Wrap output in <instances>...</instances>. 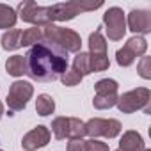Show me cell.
Returning <instances> with one entry per match:
<instances>
[{"label":"cell","instance_id":"6da1fadb","mask_svg":"<svg viewBox=\"0 0 151 151\" xmlns=\"http://www.w3.org/2000/svg\"><path fill=\"white\" fill-rule=\"evenodd\" d=\"M27 75L37 82H53L68 69V53L52 43H37L25 53Z\"/></svg>","mask_w":151,"mask_h":151},{"label":"cell","instance_id":"7a4b0ae2","mask_svg":"<svg viewBox=\"0 0 151 151\" xmlns=\"http://www.w3.org/2000/svg\"><path fill=\"white\" fill-rule=\"evenodd\" d=\"M43 41L59 46L66 53H78V52H82L80 50L82 48V37H80V34L75 32L73 29L59 27L55 23H50V25L43 27Z\"/></svg>","mask_w":151,"mask_h":151},{"label":"cell","instance_id":"3957f363","mask_svg":"<svg viewBox=\"0 0 151 151\" xmlns=\"http://www.w3.org/2000/svg\"><path fill=\"white\" fill-rule=\"evenodd\" d=\"M103 6V2H87V0H71V2H59L53 6H48V16L50 22H69L80 13L96 11Z\"/></svg>","mask_w":151,"mask_h":151},{"label":"cell","instance_id":"277c9868","mask_svg":"<svg viewBox=\"0 0 151 151\" xmlns=\"http://www.w3.org/2000/svg\"><path fill=\"white\" fill-rule=\"evenodd\" d=\"M149 101H151V93L147 87H137L132 91L123 93L117 98V109L123 114H133L137 110H144L146 114L149 112Z\"/></svg>","mask_w":151,"mask_h":151},{"label":"cell","instance_id":"5b68a950","mask_svg":"<svg viewBox=\"0 0 151 151\" xmlns=\"http://www.w3.org/2000/svg\"><path fill=\"white\" fill-rule=\"evenodd\" d=\"M32 94H34V86L30 82H27V80H16L9 87L6 103H7V107H9L11 112H20V110H23L27 107V103L32 98Z\"/></svg>","mask_w":151,"mask_h":151},{"label":"cell","instance_id":"8992f818","mask_svg":"<svg viewBox=\"0 0 151 151\" xmlns=\"http://www.w3.org/2000/svg\"><path fill=\"white\" fill-rule=\"evenodd\" d=\"M16 14L25 22L30 23L32 27H46L50 25V16H48V6H37L32 0H27V2H22L18 6Z\"/></svg>","mask_w":151,"mask_h":151},{"label":"cell","instance_id":"52a82bcc","mask_svg":"<svg viewBox=\"0 0 151 151\" xmlns=\"http://www.w3.org/2000/svg\"><path fill=\"white\" fill-rule=\"evenodd\" d=\"M107 37L110 41H121L126 34V16L121 7H109L103 14Z\"/></svg>","mask_w":151,"mask_h":151},{"label":"cell","instance_id":"ba28073f","mask_svg":"<svg viewBox=\"0 0 151 151\" xmlns=\"http://www.w3.org/2000/svg\"><path fill=\"white\" fill-rule=\"evenodd\" d=\"M121 130H123V126L117 119L93 117L86 123V135H89L91 139H98V137L114 139L121 133Z\"/></svg>","mask_w":151,"mask_h":151},{"label":"cell","instance_id":"9c48e42d","mask_svg":"<svg viewBox=\"0 0 151 151\" xmlns=\"http://www.w3.org/2000/svg\"><path fill=\"white\" fill-rule=\"evenodd\" d=\"M126 30L135 32V36H144L151 32V13L146 9H132L126 18Z\"/></svg>","mask_w":151,"mask_h":151},{"label":"cell","instance_id":"30bf717a","mask_svg":"<svg viewBox=\"0 0 151 151\" xmlns=\"http://www.w3.org/2000/svg\"><path fill=\"white\" fill-rule=\"evenodd\" d=\"M50 130L43 124H37L36 128H32L30 132H27L22 139V147L25 151H36V149H41L45 146H48L50 142Z\"/></svg>","mask_w":151,"mask_h":151},{"label":"cell","instance_id":"8fae6325","mask_svg":"<svg viewBox=\"0 0 151 151\" xmlns=\"http://www.w3.org/2000/svg\"><path fill=\"white\" fill-rule=\"evenodd\" d=\"M119 149L121 151H144L146 144H144V139L139 132L128 130L119 139Z\"/></svg>","mask_w":151,"mask_h":151},{"label":"cell","instance_id":"7c38bea8","mask_svg":"<svg viewBox=\"0 0 151 151\" xmlns=\"http://www.w3.org/2000/svg\"><path fill=\"white\" fill-rule=\"evenodd\" d=\"M6 71L11 77H23L27 75V59L25 55H13L6 60Z\"/></svg>","mask_w":151,"mask_h":151},{"label":"cell","instance_id":"4fadbf2b","mask_svg":"<svg viewBox=\"0 0 151 151\" xmlns=\"http://www.w3.org/2000/svg\"><path fill=\"white\" fill-rule=\"evenodd\" d=\"M89 53L91 55H107V39L101 34V29H96L89 36Z\"/></svg>","mask_w":151,"mask_h":151},{"label":"cell","instance_id":"5bb4252c","mask_svg":"<svg viewBox=\"0 0 151 151\" xmlns=\"http://www.w3.org/2000/svg\"><path fill=\"white\" fill-rule=\"evenodd\" d=\"M2 48L6 52H14L18 48H22V30L20 29H11V30H6L2 39Z\"/></svg>","mask_w":151,"mask_h":151},{"label":"cell","instance_id":"9a60e30c","mask_svg":"<svg viewBox=\"0 0 151 151\" xmlns=\"http://www.w3.org/2000/svg\"><path fill=\"white\" fill-rule=\"evenodd\" d=\"M16 20H18V14H16V11L11 6L0 4V30L2 29H7V30L14 29Z\"/></svg>","mask_w":151,"mask_h":151},{"label":"cell","instance_id":"2e32d148","mask_svg":"<svg viewBox=\"0 0 151 151\" xmlns=\"http://www.w3.org/2000/svg\"><path fill=\"white\" fill-rule=\"evenodd\" d=\"M73 69L77 71L78 75H82V77H87V75H91V55L87 52H78L77 57L73 59Z\"/></svg>","mask_w":151,"mask_h":151},{"label":"cell","instance_id":"e0dca14e","mask_svg":"<svg viewBox=\"0 0 151 151\" xmlns=\"http://www.w3.org/2000/svg\"><path fill=\"white\" fill-rule=\"evenodd\" d=\"M43 43V27H30L22 30V46H34Z\"/></svg>","mask_w":151,"mask_h":151},{"label":"cell","instance_id":"ac0fdd59","mask_svg":"<svg viewBox=\"0 0 151 151\" xmlns=\"http://www.w3.org/2000/svg\"><path fill=\"white\" fill-rule=\"evenodd\" d=\"M53 110H55V101H53V98H52L50 94H45V93L39 94L37 100H36V112H37L39 116L46 117V116L53 114Z\"/></svg>","mask_w":151,"mask_h":151},{"label":"cell","instance_id":"d6986e66","mask_svg":"<svg viewBox=\"0 0 151 151\" xmlns=\"http://www.w3.org/2000/svg\"><path fill=\"white\" fill-rule=\"evenodd\" d=\"M124 46H126L135 57H142V55H146V52H147V41H146L142 36H133V37H130Z\"/></svg>","mask_w":151,"mask_h":151},{"label":"cell","instance_id":"ffe728a7","mask_svg":"<svg viewBox=\"0 0 151 151\" xmlns=\"http://www.w3.org/2000/svg\"><path fill=\"white\" fill-rule=\"evenodd\" d=\"M52 132L55 135L57 140H62V139H68V132H69V117H55L52 121Z\"/></svg>","mask_w":151,"mask_h":151},{"label":"cell","instance_id":"44dd1931","mask_svg":"<svg viewBox=\"0 0 151 151\" xmlns=\"http://www.w3.org/2000/svg\"><path fill=\"white\" fill-rule=\"evenodd\" d=\"M117 98H119L117 93H116V94H94L93 105H94V109H98V110H107V109L116 107Z\"/></svg>","mask_w":151,"mask_h":151},{"label":"cell","instance_id":"7402d4cb","mask_svg":"<svg viewBox=\"0 0 151 151\" xmlns=\"http://www.w3.org/2000/svg\"><path fill=\"white\" fill-rule=\"evenodd\" d=\"M119 89V84L114 78H101L94 84L96 94H116Z\"/></svg>","mask_w":151,"mask_h":151},{"label":"cell","instance_id":"603a6c76","mask_svg":"<svg viewBox=\"0 0 151 151\" xmlns=\"http://www.w3.org/2000/svg\"><path fill=\"white\" fill-rule=\"evenodd\" d=\"M84 135H86V123L78 117H69L68 139H84Z\"/></svg>","mask_w":151,"mask_h":151},{"label":"cell","instance_id":"cb8c5ba5","mask_svg":"<svg viewBox=\"0 0 151 151\" xmlns=\"http://www.w3.org/2000/svg\"><path fill=\"white\" fill-rule=\"evenodd\" d=\"M60 82L66 86V87H75V86H78L82 80H84V77H82V75H78L77 71H75L73 68L71 69H66L62 75H60Z\"/></svg>","mask_w":151,"mask_h":151},{"label":"cell","instance_id":"d4e9b609","mask_svg":"<svg viewBox=\"0 0 151 151\" xmlns=\"http://www.w3.org/2000/svg\"><path fill=\"white\" fill-rule=\"evenodd\" d=\"M135 55L126 48V46H123V48H119L117 52H116V60H117V64L121 66V68H128V66H132L133 62H135Z\"/></svg>","mask_w":151,"mask_h":151},{"label":"cell","instance_id":"484cf974","mask_svg":"<svg viewBox=\"0 0 151 151\" xmlns=\"http://www.w3.org/2000/svg\"><path fill=\"white\" fill-rule=\"evenodd\" d=\"M91 55V53H89ZM110 66L109 55H91V71L93 73H100V71H107Z\"/></svg>","mask_w":151,"mask_h":151},{"label":"cell","instance_id":"4316f807","mask_svg":"<svg viewBox=\"0 0 151 151\" xmlns=\"http://www.w3.org/2000/svg\"><path fill=\"white\" fill-rule=\"evenodd\" d=\"M137 73H139V77H142L144 80L151 78V57H147V55L140 57V60L137 64Z\"/></svg>","mask_w":151,"mask_h":151},{"label":"cell","instance_id":"83f0119b","mask_svg":"<svg viewBox=\"0 0 151 151\" xmlns=\"http://www.w3.org/2000/svg\"><path fill=\"white\" fill-rule=\"evenodd\" d=\"M86 151H110V147L100 139H89L86 140Z\"/></svg>","mask_w":151,"mask_h":151},{"label":"cell","instance_id":"f1b7e54d","mask_svg":"<svg viewBox=\"0 0 151 151\" xmlns=\"http://www.w3.org/2000/svg\"><path fill=\"white\" fill-rule=\"evenodd\" d=\"M66 149L68 151H86V140L84 139H69Z\"/></svg>","mask_w":151,"mask_h":151},{"label":"cell","instance_id":"f546056e","mask_svg":"<svg viewBox=\"0 0 151 151\" xmlns=\"http://www.w3.org/2000/svg\"><path fill=\"white\" fill-rule=\"evenodd\" d=\"M2 116H4V105H2V101H0V119H2Z\"/></svg>","mask_w":151,"mask_h":151},{"label":"cell","instance_id":"4dcf8cb0","mask_svg":"<svg viewBox=\"0 0 151 151\" xmlns=\"http://www.w3.org/2000/svg\"><path fill=\"white\" fill-rule=\"evenodd\" d=\"M144 151H151V149H144Z\"/></svg>","mask_w":151,"mask_h":151},{"label":"cell","instance_id":"1f68e13d","mask_svg":"<svg viewBox=\"0 0 151 151\" xmlns=\"http://www.w3.org/2000/svg\"><path fill=\"white\" fill-rule=\"evenodd\" d=\"M116 151H121V149H116Z\"/></svg>","mask_w":151,"mask_h":151},{"label":"cell","instance_id":"d6a6232c","mask_svg":"<svg viewBox=\"0 0 151 151\" xmlns=\"http://www.w3.org/2000/svg\"><path fill=\"white\" fill-rule=\"evenodd\" d=\"M0 151H2V149H0Z\"/></svg>","mask_w":151,"mask_h":151}]
</instances>
